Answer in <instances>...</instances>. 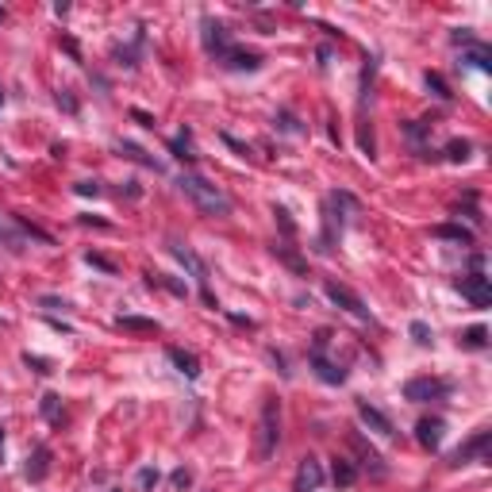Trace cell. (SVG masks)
Returning a JSON list of instances; mask_svg holds the SVG:
<instances>
[{
  "label": "cell",
  "instance_id": "6da1fadb",
  "mask_svg": "<svg viewBox=\"0 0 492 492\" xmlns=\"http://www.w3.org/2000/svg\"><path fill=\"white\" fill-rule=\"evenodd\" d=\"M177 188L185 193L193 204L200 208L204 215H231V197H227L219 185H212L208 177H200V173H181L177 177Z\"/></svg>",
  "mask_w": 492,
  "mask_h": 492
},
{
  "label": "cell",
  "instance_id": "7a4b0ae2",
  "mask_svg": "<svg viewBox=\"0 0 492 492\" xmlns=\"http://www.w3.org/2000/svg\"><path fill=\"white\" fill-rule=\"evenodd\" d=\"M281 442V400L277 396H266L262 404V415H258V435H254V454L258 462H269L273 450Z\"/></svg>",
  "mask_w": 492,
  "mask_h": 492
},
{
  "label": "cell",
  "instance_id": "3957f363",
  "mask_svg": "<svg viewBox=\"0 0 492 492\" xmlns=\"http://www.w3.org/2000/svg\"><path fill=\"white\" fill-rule=\"evenodd\" d=\"M342 208H354V197H346V193H331V197L323 200V235H319V242H315L323 254L335 250V242H339L342 227H346Z\"/></svg>",
  "mask_w": 492,
  "mask_h": 492
},
{
  "label": "cell",
  "instance_id": "277c9868",
  "mask_svg": "<svg viewBox=\"0 0 492 492\" xmlns=\"http://www.w3.org/2000/svg\"><path fill=\"white\" fill-rule=\"evenodd\" d=\"M446 396H450V381H442V377H412L404 385V400H412V404L446 400Z\"/></svg>",
  "mask_w": 492,
  "mask_h": 492
},
{
  "label": "cell",
  "instance_id": "5b68a950",
  "mask_svg": "<svg viewBox=\"0 0 492 492\" xmlns=\"http://www.w3.org/2000/svg\"><path fill=\"white\" fill-rule=\"evenodd\" d=\"M170 250H173V258H177L181 266L188 269V273H193V281L200 285V296H204V304L215 308V296H212V288H208V266H204V262H200L193 250H188L185 242H170Z\"/></svg>",
  "mask_w": 492,
  "mask_h": 492
},
{
  "label": "cell",
  "instance_id": "8992f818",
  "mask_svg": "<svg viewBox=\"0 0 492 492\" xmlns=\"http://www.w3.org/2000/svg\"><path fill=\"white\" fill-rule=\"evenodd\" d=\"M489 442H492V431H489V427H481V431L473 435V439H466L462 446L454 450V454H450V466H454V469H462V466H469L473 457L489 462Z\"/></svg>",
  "mask_w": 492,
  "mask_h": 492
},
{
  "label": "cell",
  "instance_id": "52a82bcc",
  "mask_svg": "<svg viewBox=\"0 0 492 492\" xmlns=\"http://www.w3.org/2000/svg\"><path fill=\"white\" fill-rule=\"evenodd\" d=\"M323 293L331 296V304H339L342 312H350V315H358V319H373V315H369V308H366V300H362L358 293H354V288H346V285H339V281H327V285H323Z\"/></svg>",
  "mask_w": 492,
  "mask_h": 492
},
{
  "label": "cell",
  "instance_id": "ba28073f",
  "mask_svg": "<svg viewBox=\"0 0 492 492\" xmlns=\"http://www.w3.org/2000/svg\"><path fill=\"white\" fill-rule=\"evenodd\" d=\"M204 50L212 54L215 62H224L227 54L235 50L231 46V35H227V27L219 19H204Z\"/></svg>",
  "mask_w": 492,
  "mask_h": 492
},
{
  "label": "cell",
  "instance_id": "9c48e42d",
  "mask_svg": "<svg viewBox=\"0 0 492 492\" xmlns=\"http://www.w3.org/2000/svg\"><path fill=\"white\" fill-rule=\"evenodd\" d=\"M27 227L19 215H0V246H8L12 254H23L27 250Z\"/></svg>",
  "mask_w": 492,
  "mask_h": 492
},
{
  "label": "cell",
  "instance_id": "30bf717a",
  "mask_svg": "<svg viewBox=\"0 0 492 492\" xmlns=\"http://www.w3.org/2000/svg\"><path fill=\"white\" fill-rule=\"evenodd\" d=\"M457 288H462V296H466L473 308H489L492 304V285L484 273H473V277H462L457 281Z\"/></svg>",
  "mask_w": 492,
  "mask_h": 492
},
{
  "label": "cell",
  "instance_id": "8fae6325",
  "mask_svg": "<svg viewBox=\"0 0 492 492\" xmlns=\"http://www.w3.org/2000/svg\"><path fill=\"white\" fill-rule=\"evenodd\" d=\"M308 362H312L315 377H319L323 385H342V381H346V369H342L339 362L327 358V350H312V354H308Z\"/></svg>",
  "mask_w": 492,
  "mask_h": 492
},
{
  "label": "cell",
  "instance_id": "7c38bea8",
  "mask_svg": "<svg viewBox=\"0 0 492 492\" xmlns=\"http://www.w3.org/2000/svg\"><path fill=\"white\" fill-rule=\"evenodd\" d=\"M358 420L366 423L369 431H377V435H385V439H396V427H393V420H388L385 412H377L369 400H358Z\"/></svg>",
  "mask_w": 492,
  "mask_h": 492
},
{
  "label": "cell",
  "instance_id": "4fadbf2b",
  "mask_svg": "<svg viewBox=\"0 0 492 492\" xmlns=\"http://www.w3.org/2000/svg\"><path fill=\"white\" fill-rule=\"evenodd\" d=\"M442 435H446V423H442L439 415H423V420L415 423V439H420V446H427V450H439Z\"/></svg>",
  "mask_w": 492,
  "mask_h": 492
},
{
  "label": "cell",
  "instance_id": "5bb4252c",
  "mask_svg": "<svg viewBox=\"0 0 492 492\" xmlns=\"http://www.w3.org/2000/svg\"><path fill=\"white\" fill-rule=\"evenodd\" d=\"M319 484H323V466L312 454L300 457V466H296V492H315Z\"/></svg>",
  "mask_w": 492,
  "mask_h": 492
},
{
  "label": "cell",
  "instance_id": "9a60e30c",
  "mask_svg": "<svg viewBox=\"0 0 492 492\" xmlns=\"http://www.w3.org/2000/svg\"><path fill=\"white\" fill-rule=\"evenodd\" d=\"M350 446L358 450V457H362L358 466H366V469H373V477H385V473H388V469H385V462H381V454H377V450H373V446H369V442H366V439H362L358 431H350Z\"/></svg>",
  "mask_w": 492,
  "mask_h": 492
},
{
  "label": "cell",
  "instance_id": "2e32d148",
  "mask_svg": "<svg viewBox=\"0 0 492 492\" xmlns=\"http://www.w3.org/2000/svg\"><path fill=\"white\" fill-rule=\"evenodd\" d=\"M50 446H35L31 450V457H27V466H23V477L31 484H39V481H46V473H50Z\"/></svg>",
  "mask_w": 492,
  "mask_h": 492
},
{
  "label": "cell",
  "instance_id": "e0dca14e",
  "mask_svg": "<svg viewBox=\"0 0 492 492\" xmlns=\"http://www.w3.org/2000/svg\"><path fill=\"white\" fill-rule=\"evenodd\" d=\"M170 154L177 161H185V166H188V161H197V146H193V131H188V127H181V131L170 139Z\"/></svg>",
  "mask_w": 492,
  "mask_h": 492
},
{
  "label": "cell",
  "instance_id": "ac0fdd59",
  "mask_svg": "<svg viewBox=\"0 0 492 492\" xmlns=\"http://www.w3.org/2000/svg\"><path fill=\"white\" fill-rule=\"evenodd\" d=\"M166 358L173 362V366L181 369L185 377H200V358L193 354V350H181V346H170L166 350Z\"/></svg>",
  "mask_w": 492,
  "mask_h": 492
},
{
  "label": "cell",
  "instance_id": "d6986e66",
  "mask_svg": "<svg viewBox=\"0 0 492 492\" xmlns=\"http://www.w3.org/2000/svg\"><path fill=\"white\" fill-rule=\"evenodd\" d=\"M116 150L124 154V158H131V161H139V166H146V170H154V173H161V161L154 158V154H146L139 143H116Z\"/></svg>",
  "mask_w": 492,
  "mask_h": 492
},
{
  "label": "cell",
  "instance_id": "ffe728a7",
  "mask_svg": "<svg viewBox=\"0 0 492 492\" xmlns=\"http://www.w3.org/2000/svg\"><path fill=\"white\" fill-rule=\"evenodd\" d=\"M116 327L131 335H158V319H146V315H119Z\"/></svg>",
  "mask_w": 492,
  "mask_h": 492
},
{
  "label": "cell",
  "instance_id": "44dd1931",
  "mask_svg": "<svg viewBox=\"0 0 492 492\" xmlns=\"http://www.w3.org/2000/svg\"><path fill=\"white\" fill-rule=\"evenodd\" d=\"M431 235H435V239H446V242H462V246H473V231H469V227H462V224H439Z\"/></svg>",
  "mask_w": 492,
  "mask_h": 492
},
{
  "label": "cell",
  "instance_id": "7402d4cb",
  "mask_svg": "<svg viewBox=\"0 0 492 492\" xmlns=\"http://www.w3.org/2000/svg\"><path fill=\"white\" fill-rule=\"evenodd\" d=\"M273 254H277V258L285 262V266L293 269V273H300V277L308 273V262L300 258V254H296V246H288V242H273Z\"/></svg>",
  "mask_w": 492,
  "mask_h": 492
},
{
  "label": "cell",
  "instance_id": "603a6c76",
  "mask_svg": "<svg viewBox=\"0 0 492 492\" xmlns=\"http://www.w3.org/2000/svg\"><path fill=\"white\" fill-rule=\"evenodd\" d=\"M331 477H335V484H339V489H350V484L358 481V466H354L350 457H335Z\"/></svg>",
  "mask_w": 492,
  "mask_h": 492
},
{
  "label": "cell",
  "instance_id": "cb8c5ba5",
  "mask_svg": "<svg viewBox=\"0 0 492 492\" xmlns=\"http://www.w3.org/2000/svg\"><path fill=\"white\" fill-rule=\"evenodd\" d=\"M39 415L46 423H62V396L58 393H43L39 396Z\"/></svg>",
  "mask_w": 492,
  "mask_h": 492
},
{
  "label": "cell",
  "instance_id": "d4e9b609",
  "mask_svg": "<svg viewBox=\"0 0 492 492\" xmlns=\"http://www.w3.org/2000/svg\"><path fill=\"white\" fill-rule=\"evenodd\" d=\"M224 66H227V70H258L262 54H254V50H231L224 58Z\"/></svg>",
  "mask_w": 492,
  "mask_h": 492
},
{
  "label": "cell",
  "instance_id": "484cf974",
  "mask_svg": "<svg viewBox=\"0 0 492 492\" xmlns=\"http://www.w3.org/2000/svg\"><path fill=\"white\" fill-rule=\"evenodd\" d=\"M469 154H473V143H469V139H450L446 143V161H454V166L469 161Z\"/></svg>",
  "mask_w": 492,
  "mask_h": 492
},
{
  "label": "cell",
  "instance_id": "4316f807",
  "mask_svg": "<svg viewBox=\"0 0 492 492\" xmlns=\"http://www.w3.org/2000/svg\"><path fill=\"white\" fill-rule=\"evenodd\" d=\"M143 27H139V35H135V43L131 46H119L116 50V58H119V66H127V70H135V66H139V46H143Z\"/></svg>",
  "mask_w": 492,
  "mask_h": 492
},
{
  "label": "cell",
  "instance_id": "83f0119b",
  "mask_svg": "<svg viewBox=\"0 0 492 492\" xmlns=\"http://www.w3.org/2000/svg\"><path fill=\"white\" fill-rule=\"evenodd\" d=\"M462 346H466V350H484V346H489V331H484L481 323L469 327V331H462Z\"/></svg>",
  "mask_w": 492,
  "mask_h": 492
},
{
  "label": "cell",
  "instance_id": "f1b7e54d",
  "mask_svg": "<svg viewBox=\"0 0 492 492\" xmlns=\"http://www.w3.org/2000/svg\"><path fill=\"white\" fill-rule=\"evenodd\" d=\"M85 262H89L92 269H100V273H108V277H116L119 273V266L112 258H104V254H97V250H85Z\"/></svg>",
  "mask_w": 492,
  "mask_h": 492
},
{
  "label": "cell",
  "instance_id": "f546056e",
  "mask_svg": "<svg viewBox=\"0 0 492 492\" xmlns=\"http://www.w3.org/2000/svg\"><path fill=\"white\" fill-rule=\"evenodd\" d=\"M462 62H469V66H477V70L489 73V70H492V54L484 50V46H473L469 54H462Z\"/></svg>",
  "mask_w": 492,
  "mask_h": 492
},
{
  "label": "cell",
  "instance_id": "4dcf8cb0",
  "mask_svg": "<svg viewBox=\"0 0 492 492\" xmlns=\"http://www.w3.org/2000/svg\"><path fill=\"white\" fill-rule=\"evenodd\" d=\"M427 89L435 92L439 100H450V97H454V92H450V85H446V77H442V73H435V70H427Z\"/></svg>",
  "mask_w": 492,
  "mask_h": 492
},
{
  "label": "cell",
  "instance_id": "1f68e13d",
  "mask_svg": "<svg viewBox=\"0 0 492 492\" xmlns=\"http://www.w3.org/2000/svg\"><path fill=\"white\" fill-rule=\"evenodd\" d=\"M150 285H161V288H170L173 296H185V293H188V288L181 285V281H173L170 273H150Z\"/></svg>",
  "mask_w": 492,
  "mask_h": 492
},
{
  "label": "cell",
  "instance_id": "d6a6232c",
  "mask_svg": "<svg viewBox=\"0 0 492 492\" xmlns=\"http://www.w3.org/2000/svg\"><path fill=\"white\" fill-rule=\"evenodd\" d=\"M188 484H193V469L177 466V469H173V473H170V489H173V492H185Z\"/></svg>",
  "mask_w": 492,
  "mask_h": 492
},
{
  "label": "cell",
  "instance_id": "836d02e7",
  "mask_svg": "<svg viewBox=\"0 0 492 492\" xmlns=\"http://www.w3.org/2000/svg\"><path fill=\"white\" fill-rule=\"evenodd\" d=\"M135 481H139V489H143V492H154V484H158V469L143 466L139 473H135Z\"/></svg>",
  "mask_w": 492,
  "mask_h": 492
},
{
  "label": "cell",
  "instance_id": "e575fe53",
  "mask_svg": "<svg viewBox=\"0 0 492 492\" xmlns=\"http://www.w3.org/2000/svg\"><path fill=\"white\" fill-rule=\"evenodd\" d=\"M358 143H362V154L373 158V127L369 124H358Z\"/></svg>",
  "mask_w": 492,
  "mask_h": 492
},
{
  "label": "cell",
  "instance_id": "d590c367",
  "mask_svg": "<svg viewBox=\"0 0 492 492\" xmlns=\"http://www.w3.org/2000/svg\"><path fill=\"white\" fill-rule=\"evenodd\" d=\"M408 331H412V339L420 342V346H427V342L435 339V335H431V327H427L423 319H412V327H408Z\"/></svg>",
  "mask_w": 492,
  "mask_h": 492
},
{
  "label": "cell",
  "instance_id": "8d00e7d4",
  "mask_svg": "<svg viewBox=\"0 0 492 492\" xmlns=\"http://www.w3.org/2000/svg\"><path fill=\"white\" fill-rule=\"evenodd\" d=\"M273 215H277L281 231H285L288 239H293V235H296V224H293V215H288V212H285V208H281V204H273Z\"/></svg>",
  "mask_w": 492,
  "mask_h": 492
},
{
  "label": "cell",
  "instance_id": "74e56055",
  "mask_svg": "<svg viewBox=\"0 0 492 492\" xmlns=\"http://www.w3.org/2000/svg\"><path fill=\"white\" fill-rule=\"evenodd\" d=\"M281 131H293V135H300V131H304V127H300V119H296L293 116V112H281Z\"/></svg>",
  "mask_w": 492,
  "mask_h": 492
},
{
  "label": "cell",
  "instance_id": "f35d334b",
  "mask_svg": "<svg viewBox=\"0 0 492 492\" xmlns=\"http://www.w3.org/2000/svg\"><path fill=\"white\" fill-rule=\"evenodd\" d=\"M23 366L35 369V373H50V362H46V358H35V354H23Z\"/></svg>",
  "mask_w": 492,
  "mask_h": 492
},
{
  "label": "cell",
  "instance_id": "ab89813d",
  "mask_svg": "<svg viewBox=\"0 0 492 492\" xmlns=\"http://www.w3.org/2000/svg\"><path fill=\"white\" fill-rule=\"evenodd\" d=\"M73 193H77V197H100V185H97V181H77Z\"/></svg>",
  "mask_w": 492,
  "mask_h": 492
},
{
  "label": "cell",
  "instance_id": "60d3db41",
  "mask_svg": "<svg viewBox=\"0 0 492 492\" xmlns=\"http://www.w3.org/2000/svg\"><path fill=\"white\" fill-rule=\"evenodd\" d=\"M58 108H66V112L73 116V112H77V97H73L70 89H62V92H58Z\"/></svg>",
  "mask_w": 492,
  "mask_h": 492
},
{
  "label": "cell",
  "instance_id": "b9f144b4",
  "mask_svg": "<svg viewBox=\"0 0 492 492\" xmlns=\"http://www.w3.org/2000/svg\"><path fill=\"white\" fill-rule=\"evenodd\" d=\"M131 119H139L143 127H154V116H146V112H139V108H131Z\"/></svg>",
  "mask_w": 492,
  "mask_h": 492
},
{
  "label": "cell",
  "instance_id": "7bdbcfd3",
  "mask_svg": "<svg viewBox=\"0 0 492 492\" xmlns=\"http://www.w3.org/2000/svg\"><path fill=\"white\" fill-rule=\"evenodd\" d=\"M450 39H454L457 46H462V43H473V35H469L466 27H457V31H454V35H450Z\"/></svg>",
  "mask_w": 492,
  "mask_h": 492
},
{
  "label": "cell",
  "instance_id": "ee69618b",
  "mask_svg": "<svg viewBox=\"0 0 492 492\" xmlns=\"http://www.w3.org/2000/svg\"><path fill=\"white\" fill-rule=\"evenodd\" d=\"M124 193H127L131 200H139V197H143V188H139V181H127V188H124Z\"/></svg>",
  "mask_w": 492,
  "mask_h": 492
},
{
  "label": "cell",
  "instance_id": "f6af8a7d",
  "mask_svg": "<svg viewBox=\"0 0 492 492\" xmlns=\"http://www.w3.org/2000/svg\"><path fill=\"white\" fill-rule=\"evenodd\" d=\"M62 46H66V50H70L73 58H77V62H81V50H77V43H73V39H62Z\"/></svg>",
  "mask_w": 492,
  "mask_h": 492
},
{
  "label": "cell",
  "instance_id": "bcb514c9",
  "mask_svg": "<svg viewBox=\"0 0 492 492\" xmlns=\"http://www.w3.org/2000/svg\"><path fill=\"white\" fill-rule=\"evenodd\" d=\"M0 450H4V423H0Z\"/></svg>",
  "mask_w": 492,
  "mask_h": 492
},
{
  "label": "cell",
  "instance_id": "7dc6e473",
  "mask_svg": "<svg viewBox=\"0 0 492 492\" xmlns=\"http://www.w3.org/2000/svg\"><path fill=\"white\" fill-rule=\"evenodd\" d=\"M0 108H4V89H0Z\"/></svg>",
  "mask_w": 492,
  "mask_h": 492
},
{
  "label": "cell",
  "instance_id": "c3c4849f",
  "mask_svg": "<svg viewBox=\"0 0 492 492\" xmlns=\"http://www.w3.org/2000/svg\"><path fill=\"white\" fill-rule=\"evenodd\" d=\"M0 23H4V8H0Z\"/></svg>",
  "mask_w": 492,
  "mask_h": 492
}]
</instances>
